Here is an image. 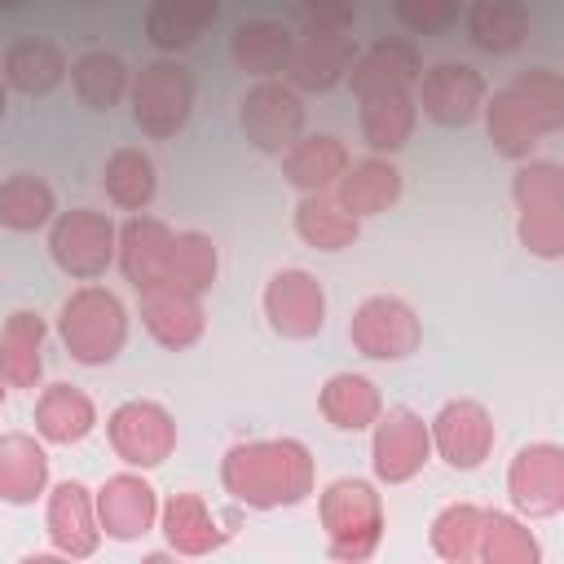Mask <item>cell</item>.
Returning <instances> with one entry per match:
<instances>
[{
    "instance_id": "cell-40",
    "label": "cell",
    "mask_w": 564,
    "mask_h": 564,
    "mask_svg": "<svg viewBox=\"0 0 564 564\" xmlns=\"http://www.w3.org/2000/svg\"><path fill=\"white\" fill-rule=\"evenodd\" d=\"M480 520H485V511L476 502H449V507H441L436 520H432V533H427L432 538V551L441 560H454V564L476 560Z\"/></svg>"
},
{
    "instance_id": "cell-31",
    "label": "cell",
    "mask_w": 564,
    "mask_h": 564,
    "mask_svg": "<svg viewBox=\"0 0 564 564\" xmlns=\"http://www.w3.org/2000/svg\"><path fill=\"white\" fill-rule=\"evenodd\" d=\"M220 0H154L145 13V40L159 53H181L216 22Z\"/></svg>"
},
{
    "instance_id": "cell-4",
    "label": "cell",
    "mask_w": 564,
    "mask_h": 564,
    "mask_svg": "<svg viewBox=\"0 0 564 564\" xmlns=\"http://www.w3.org/2000/svg\"><path fill=\"white\" fill-rule=\"evenodd\" d=\"M57 335L79 366H110L128 344V308L106 286H79L57 313Z\"/></svg>"
},
{
    "instance_id": "cell-16",
    "label": "cell",
    "mask_w": 564,
    "mask_h": 564,
    "mask_svg": "<svg viewBox=\"0 0 564 564\" xmlns=\"http://www.w3.org/2000/svg\"><path fill=\"white\" fill-rule=\"evenodd\" d=\"M93 507H97V524L106 538L115 542H137L154 529L159 520V498H154V485L137 471H119V476H106L101 489L93 494Z\"/></svg>"
},
{
    "instance_id": "cell-25",
    "label": "cell",
    "mask_w": 564,
    "mask_h": 564,
    "mask_svg": "<svg viewBox=\"0 0 564 564\" xmlns=\"http://www.w3.org/2000/svg\"><path fill=\"white\" fill-rule=\"evenodd\" d=\"M44 375V317L13 308L0 322V379L9 388H35Z\"/></svg>"
},
{
    "instance_id": "cell-11",
    "label": "cell",
    "mask_w": 564,
    "mask_h": 564,
    "mask_svg": "<svg viewBox=\"0 0 564 564\" xmlns=\"http://www.w3.org/2000/svg\"><path fill=\"white\" fill-rule=\"evenodd\" d=\"M375 436H370V467L383 485H405L414 480L427 458H432V436H427V423L423 414H414L410 405H388L379 410V419L370 423Z\"/></svg>"
},
{
    "instance_id": "cell-28",
    "label": "cell",
    "mask_w": 564,
    "mask_h": 564,
    "mask_svg": "<svg viewBox=\"0 0 564 564\" xmlns=\"http://www.w3.org/2000/svg\"><path fill=\"white\" fill-rule=\"evenodd\" d=\"M48 489V454L26 432L0 436V502L26 507Z\"/></svg>"
},
{
    "instance_id": "cell-12",
    "label": "cell",
    "mask_w": 564,
    "mask_h": 564,
    "mask_svg": "<svg viewBox=\"0 0 564 564\" xmlns=\"http://www.w3.org/2000/svg\"><path fill=\"white\" fill-rule=\"evenodd\" d=\"M427 436H432V454H436L445 467H454V471H476V467L494 454V441H498L494 414H489L480 401H471V397L445 401V405L432 414Z\"/></svg>"
},
{
    "instance_id": "cell-41",
    "label": "cell",
    "mask_w": 564,
    "mask_h": 564,
    "mask_svg": "<svg viewBox=\"0 0 564 564\" xmlns=\"http://www.w3.org/2000/svg\"><path fill=\"white\" fill-rule=\"evenodd\" d=\"M392 13L410 35H436L458 22L463 0H392Z\"/></svg>"
},
{
    "instance_id": "cell-38",
    "label": "cell",
    "mask_w": 564,
    "mask_h": 564,
    "mask_svg": "<svg viewBox=\"0 0 564 564\" xmlns=\"http://www.w3.org/2000/svg\"><path fill=\"white\" fill-rule=\"evenodd\" d=\"M216 269H220V256H216V242L203 234V229H181L172 234V251H167V282H176L181 291H212L216 282Z\"/></svg>"
},
{
    "instance_id": "cell-5",
    "label": "cell",
    "mask_w": 564,
    "mask_h": 564,
    "mask_svg": "<svg viewBox=\"0 0 564 564\" xmlns=\"http://www.w3.org/2000/svg\"><path fill=\"white\" fill-rule=\"evenodd\" d=\"M520 220V247L542 256V260H560L564 256V172L555 159H520L516 181H511Z\"/></svg>"
},
{
    "instance_id": "cell-23",
    "label": "cell",
    "mask_w": 564,
    "mask_h": 564,
    "mask_svg": "<svg viewBox=\"0 0 564 564\" xmlns=\"http://www.w3.org/2000/svg\"><path fill=\"white\" fill-rule=\"evenodd\" d=\"M361 101V137L375 154H397L419 123V101L410 88H370Z\"/></svg>"
},
{
    "instance_id": "cell-32",
    "label": "cell",
    "mask_w": 564,
    "mask_h": 564,
    "mask_svg": "<svg viewBox=\"0 0 564 564\" xmlns=\"http://www.w3.org/2000/svg\"><path fill=\"white\" fill-rule=\"evenodd\" d=\"M66 70L70 66H66V57H62V48L53 40H18V44H9L4 66H0L4 84L18 88V93H26V97L53 93L66 79Z\"/></svg>"
},
{
    "instance_id": "cell-26",
    "label": "cell",
    "mask_w": 564,
    "mask_h": 564,
    "mask_svg": "<svg viewBox=\"0 0 564 564\" xmlns=\"http://www.w3.org/2000/svg\"><path fill=\"white\" fill-rule=\"evenodd\" d=\"M31 419H35V432L48 445H79L97 427V405L75 383H48L35 397V414Z\"/></svg>"
},
{
    "instance_id": "cell-6",
    "label": "cell",
    "mask_w": 564,
    "mask_h": 564,
    "mask_svg": "<svg viewBox=\"0 0 564 564\" xmlns=\"http://www.w3.org/2000/svg\"><path fill=\"white\" fill-rule=\"evenodd\" d=\"M128 97H132L137 128L145 137L163 141V137H176L189 123V115H194V75L181 62L159 57V62L137 70Z\"/></svg>"
},
{
    "instance_id": "cell-20",
    "label": "cell",
    "mask_w": 564,
    "mask_h": 564,
    "mask_svg": "<svg viewBox=\"0 0 564 564\" xmlns=\"http://www.w3.org/2000/svg\"><path fill=\"white\" fill-rule=\"evenodd\" d=\"M335 203L366 220V216H379L388 212L397 198H401V167L392 163V154H370V159H357L344 167V176L335 181Z\"/></svg>"
},
{
    "instance_id": "cell-29",
    "label": "cell",
    "mask_w": 564,
    "mask_h": 564,
    "mask_svg": "<svg viewBox=\"0 0 564 564\" xmlns=\"http://www.w3.org/2000/svg\"><path fill=\"white\" fill-rule=\"evenodd\" d=\"M317 410H322V419H326L330 427H339V432H366V427L379 419L383 397H379L375 379H366V375H357V370H339V375H330V379L322 383Z\"/></svg>"
},
{
    "instance_id": "cell-37",
    "label": "cell",
    "mask_w": 564,
    "mask_h": 564,
    "mask_svg": "<svg viewBox=\"0 0 564 564\" xmlns=\"http://www.w3.org/2000/svg\"><path fill=\"white\" fill-rule=\"evenodd\" d=\"M467 35L485 53H516L529 40L524 0H476L467 9Z\"/></svg>"
},
{
    "instance_id": "cell-10",
    "label": "cell",
    "mask_w": 564,
    "mask_h": 564,
    "mask_svg": "<svg viewBox=\"0 0 564 564\" xmlns=\"http://www.w3.org/2000/svg\"><path fill=\"white\" fill-rule=\"evenodd\" d=\"M106 441H110V449L128 467L150 471V467H159L176 449V419H172L167 405L145 401V397H132V401H123V405L110 410Z\"/></svg>"
},
{
    "instance_id": "cell-1",
    "label": "cell",
    "mask_w": 564,
    "mask_h": 564,
    "mask_svg": "<svg viewBox=\"0 0 564 564\" xmlns=\"http://www.w3.org/2000/svg\"><path fill=\"white\" fill-rule=\"evenodd\" d=\"M313 454L295 436H269V441H238L220 458V485L234 502L251 511L295 507L313 494Z\"/></svg>"
},
{
    "instance_id": "cell-9",
    "label": "cell",
    "mask_w": 564,
    "mask_h": 564,
    "mask_svg": "<svg viewBox=\"0 0 564 564\" xmlns=\"http://www.w3.org/2000/svg\"><path fill=\"white\" fill-rule=\"evenodd\" d=\"M423 322L401 295H366L348 317V344L370 361H401L419 348Z\"/></svg>"
},
{
    "instance_id": "cell-3",
    "label": "cell",
    "mask_w": 564,
    "mask_h": 564,
    "mask_svg": "<svg viewBox=\"0 0 564 564\" xmlns=\"http://www.w3.org/2000/svg\"><path fill=\"white\" fill-rule=\"evenodd\" d=\"M317 516L326 529V551L335 560H370L383 542L388 516H383V498L370 480L361 476H339L322 489L317 498Z\"/></svg>"
},
{
    "instance_id": "cell-22",
    "label": "cell",
    "mask_w": 564,
    "mask_h": 564,
    "mask_svg": "<svg viewBox=\"0 0 564 564\" xmlns=\"http://www.w3.org/2000/svg\"><path fill=\"white\" fill-rule=\"evenodd\" d=\"M423 70V57L414 48V40H401V35H388V40H375L366 44L352 62H348V88L352 97L370 93V88H410Z\"/></svg>"
},
{
    "instance_id": "cell-18",
    "label": "cell",
    "mask_w": 564,
    "mask_h": 564,
    "mask_svg": "<svg viewBox=\"0 0 564 564\" xmlns=\"http://www.w3.org/2000/svg\"><path fill=\"white\" fill-rule=\"evenodd\" d=\"M44 529L57 555L66 560H88L101 546V524H97V507L88 485L79 480H62L48 489V507H44Z\"/></svg>"
},
{
    "instance_id": "cell-43",
    "label": "cell",
    "mask_w": 564,
    "mask_h": 564,
    "mask_svg": "<svg viewBox=\"0 0 564 564\" xmlns=\"http://www.w3.org/2000/svg\"><path fill=\"white\" fill-rule=\"evenodd\" d=\"M18 4H26V0H0V9H18Z\"/></svg>"
},
{
    "instance_id": "cell-13",
    "label": "cell",
    "mask_w": 564,
    "mask_h": 564,
    "mask_svg": "<svg viewBox=\"0 0 564 564\" xmlns=\"http://www.w3.org/2000/svg\"><path fill=\"white\" fill-rule=\"evenodd\" d=\"M419 110L441 123V128H467L480 110H485V97H489V84L476 66L467 62H436L427 70H419Z\"/></svg>"
},
{
    "instance_id": "cell-39",
    "label": "cell",
    "mask_w": 564,
    "mask_h": 564,
    "mask_svg": "<svg viewBox=\"0 0 564 564\" xmlns=\"http://www.w3.org/2000/svg\"><path fill=\"white\" fill-rule=\"evenodd\" d=\"M476 560H489V564H538L542 546H538V538L529 533L524 520H516L507 511H485Z\"/></svg>"
},
{
    "instance_id": "cell-17",
    "label": "cell",
    "mask_w": 564,
    "mask_h": 564,
    "mask_svg": "<svg viewBox=\"0 0 564 564\" xmlns=\"http://www.w3.org/2000/svg\"><path fill=\"white\" fill-rule=\"evenodd\" d=\"M137 295H141V304H137L141 308V326L150 330L154 344L181 352V348H194L203 339V326H207L203 295L181 291L176 282H154V286L137 291Z\"/></svg>"
},
{
    "instance_id": "cell-36",
    "label": "cell",
    "mask_w": 564,
    "mask_h": 564,
    "mask_svg": "<svg viewBox=\"0 0 564 564\" xmlns=\"http://www.w3.org/2000/svg\"><path fill=\"white\" fill-rule=\"evenodd\" d=\"M101 189H106V198H110L115 207H123V212H145V207L154 203V194H159L154 159H150L145 150H132V145L115 150V154L106 159V167H101Z\"/></svg>"
},
{
    "instance_id": "cell-42",
    "label": "cell",
    "mask_w": 564,
    "mask_h": 564,
    "mask_svg": "<svg viewBox=\"0 0 564 564\" xmlns=\"http://www.w3.org/2000/svg\"><path fill=\"white\" fill-rule=\"evenodd\" d=\"M357 22L352 0H304V26H326V31H348Z\"/></svg>"
},
{
    "instance_id": "cell-15",
    "label": "cell",
    "mask_w": 564,
    "mask_h": 564,
    "mask_svg": "<svg viewBox=\"0 0 564 564\" xmlns=\"http://www.w3.org/2000/svg\"><path fill=\"white\" fill-rule=\"evenodd\" d=\"M507 494L520 516H555L564 507V449L555 441L520 445L507 467Z\"/></svg>"
},
{
    "instance_id": "cell-46",
    "label": "cell",
    "mask_w": 564,
    "mask_h": 564,
    "mask_svg": "<svg viewBox=\"0 0 564 564\" xmlns=\"http://www.w3.org/2000/svg\"><path fill=\"white\" fill-rule=\"evenodd\" d=\"M70 4H93V0H70Z\"/></svg>"
},
{
    "instance_id": "cell-19",
    "label": "cell",
    "mask_w": 564,
    "mask_h": 564,
    "mask_svg": "<svg viewBox=\"0 0 564 564\" xmlns=\"http://www.w3.org/2000/svg\"><path fill=\"white\" fill-rule=\"evenodd\" d=\"M352 57H357V48H352V35L348 31L304 26V35L291 48L286 79H291L295 93H330L348 75V62Z\"/></svg>"
},
{
    "instance_id": "cell-34",
    "label": "cell",
    "mask_w": 564,
    "mask_h": 564,
    "mask_svg": "<svg viewBox=\"0 0 564 564\" xmlns=\"http://www.w3.org/2000/svg\"><path fill=\"white\" fill-rule=\"evenodd\" d=\"M295 234H300V242L313 247V251H344V247L357 242L361 220L348 216V212L335 203V194H304V198L295 203Z\"/></svg>"
},
{
    "instance_id": "cell-2",
    "label": "cell",
    "mask_w": 564,
    "mask_h": 564,
    "mask_svg": "<svg viewBox=\"0 0 564 564\" xmlns=\"http://www.w3.org/2000/svg\"><path fill=\"white\" fill-rule=\"evenodd\" d=\"M485 128L498 154L529 159L533 145L564 128V79L546 66L516 75L507 88L485 97Z\"/></svg>"
},
{
    "instance_id": "cell-14",
    "label": "cell",
    "mask_w": 564,
    "mask_h": 564,
    "mask_svg": "<svg viewBox=\"0 0 564 564\" xmlns=\"http://www.w3.org/2000/svg\"><path fill=\"white\" fill-rule=\"evenodd\" d=\"M264 317L282 339H313L326 326V291L308 269H278L264 282Z\"/></svg>"
},
{
    "instance_id": "cell-8",
    "label": "cell",
    "mask_w": 564,
    "mask_h": 564,
    "mask_svg": "<svg viewBox=\"0 0 564 564\" xmlns=\"http://www.w3.org/2000/svg\"><path fill=\"white\" fill-rule=\"evenodd\" d=\"M238 123H242V137L260 154H278L282 159L304 137V101H300V93L291 84L256 79L238 101Z\"/></svg>"
},
{
    "instance_id": "cell-7",
    "label": "cell",
    "mask_w": 564,
    "mask_h": 564,
    "mask_svg": "<svg viewBox=\"0 0 564 564\" xmlns=\"http://www.w3.org/2000/svg\"><path fill=\"white\" fill-rule=\"evenodd\" d=\"M115 242H119L115 220L93 207L57 212L48 229V256L75 282H97L115 260Z\"/></svg>"
},
{
    "instance_id": "cell-27",
    "label": "cell",
    "mask_w": 564,
    "mask_h": 564,
    "mask_svg": "<svg viewBox=\"0 0 564 564\" xmlns=\"http://www.w3.org/2000/svg\"><path fill=\"white\" fill-rule=\"evenodd\" d=\"M159 524L176 555H207L229 538V529H220L216 511L198 494H172L159 507Z\"/></svg>"
},
{
    "instance_id": "cell-21",
    "label": "cell",
    "mask_w": 564,
    "mask_h": 564,
    "mask_svg": "<svg viewBox=\"0 0 564 564\" xmlns=\"http://www.w3.org/2000/svg\"><path fill=\"white\" fill-rule=\"evenodd\" d=\"M167 251H172V229L159 216H145V212H137L119 229V242H115V260H119L123 278L137 291H145L154 282H167Z\"/></svg>"
},
{
    "instance_id": "cell-35",
    "label": "cell",
    "mask_w": 564,
    "mask_h": 564,
    "mask_svg": "<svg viewBox=\"0 0 564 564\" xmlns=\"http://www.w3.org/2000/svg\"><path fill=\"white\" fill-rule=\"evenodd\" d=\"M57 216V198L53 185L35 172H13L0 181V225L13 234H35L44 225H53Z\"/></svg>"
},
{
    "instance_id": "cell-44",
    "label": "cell",
    "mask_w": 564,
    "mask_h": 564,
    "mask_svg": "<svg viewBox=\"0 0 564 564\" xmlns=\"http://www.w3.org/2000/svg\"><path fill=\"white\" fill-rule=\"evenodd\" d=\"M4 397H9V383H4V379H0V405H4Z\"/></svg>"
},
{
    "instance_id": "cell-30",
    "label": "cell",
    "mask_w": 564,
    "mask_h": 564,
    "mask_svg": "<svg viewBox=\"0 0 564 564\" xmlns=\"http://www.w3.org/2000/svg\"><path fill=\"white\" fill-rule=\"evenodd\" d=\"M291 48H295V35L273 22V18H256V22H242L234 35H229V57L238 62V70L256 75V79H273L286 70L291 62Z\"/></svg>"
},
{
    "instance_id": "cell-45",
    "label": "cell",
    "mask_w": 564,
    "mask_h": 564,
    "mask_svg": "<svg viewBox=\"0 0 564 564\" xmlns=\"http://www.w3.org/2000/svg\"><path fill=\"white\" fill-rule=\"evenodd\" d=\"M0 119H4V79H0Z\"/></svg>"
},
{
    "instance_id": "cell-24",
    "label": "cell",
    "mask_w": 564,
    "mask_h": 564,
    "mask_svg": "<svg viewBox=\"0 0 564 564\" xmlns=\"http://www.w3.org/2000/svg\"><path fill=\"white\" fill-rule=\"evenodd\" d=\"M348 163H352V159H348V145H344L339 137L313 132V137H300V141L282 154V176H286V185H295L300 194H330Z\"/></svg>"
},
{
    "instance_id": "cell-33",
    "label": "cell",
    "mask_w": 564,
    "mask_h": 564,
    "mask_svg": "<svg viewBox=\"0 0 564 564\" xmlns=\"http://www.w3.org/2000/svg\"><path fill=\"white\" fill-rule=\"evenodd\" d=\"M70 88L75 97L88 106V110H110L128 97L132 88V75L123 66L119 53H106V48H88L70 62Z\"/></svg>"
}]
</instances>
